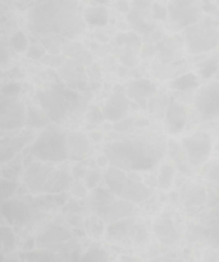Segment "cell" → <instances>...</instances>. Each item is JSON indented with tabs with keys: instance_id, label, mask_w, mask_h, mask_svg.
I'll return each instance as SVG.
<instances>
[{
	"instance_id": "obj_1",
	"label": "cell",
	"mask_w": 219,
	"mask_h": 262,
	"mask_svg": "<svg viewBox=\"0 0 219 262\" xmlns=\"http://www.w3.org/2000/svg\"><path fill=\"white\" fill-rule=\"evenodd\" d=\"M30 20L37 33H74L79 28L77 0H37Z\"/></svg>"
},
{
	"instance_id": "obj_2",
	"label": "cell",
	"mask_w": 219,
	"mask_h": 262,
	"mask_svg": "<svg viewBox=\"0 0 219 262\" xmlns=\"http://www.w3.org/2000/svg\"><path fill=\"white\" fill-rule=\"evenodd\" d=\"M107 158L113 166L131 170L150 169L155 163V159L150 151L130 141H122L110 145L107 148Z\"/></svg>"
},
{
	"instance_id": "obj_3",
	"label": "cell",
	"mask_w": 219,
	"mask_h": 262,
	"mask_svg": "<svg viewBox=\"0 0 219 262\" xmlns=\"http://www.w3.org/2000/svg\"><path fill=\"white\" fill-rule=\"evenodd\" d=\"M31 154L43 161H62L68 156L67 136L58 127H48L31 147Z\"/></svg>"
},
{
	"instance_id": "obj_4",
	"label": "cell",
	"mask_w": 219,
	"mask_h": 262,
	"mask_svg": "<svg viewBox=\"0 0 219 262\" xmlns=\"http://www.w3.org/2000/svg\"><path fill=\"white\" fill-rule=\"evenodd\" d=\"M37 99L44 112L54 122H63L69 107L78 101V97L73 91L64 89L61 84L54 86L51 90L38 91Z\"/></svg>"
},
{
	"instance_id": "obj_5",
	"label": "cell",
	"mask_w": 219,
	"mask_h": 262,
	"mask_svg": "<svg viewBox=\"0 0 219 262\" xmlns=\"http://www.w3.org/2000/svg\"><path fill=\"white\" fill-rule=\"evenodd\" d=\"M185 40L191 53L199 54L212 50L218 45L219 33L209 25L195 26L187 28L185 32Z\"/></svg>"
},
{
	"instance_id": "obj_6",
	"label": "cell",
	"mask_w": 219,
	"mask_h": 262,
	"mask_svg": "<svg viewBox=\"0 0 219 262\" xmlns=\"http://www.w3.org/2000/svg\"><path fill=\"white\" fill-rule=\"evenodd\" d=\"M182 148L187 161L194 166H200L208 160L212 152V140L207 133H195L182 140Z\"/></svg>"
},
{
	"instance_id": "obj_7",
	"label": "cell",
	"mask_w": 219,
	"mask_h": 262,
	"mask_svg": "<svg viewBox=\"0 0 219 262\" xmlns=\"http://www.w3.org/2000/svg\"><path fill=\"white\" fill-rule=\"evenodd\" d=\"M172 22L187 27L200 19L202 9L197 0H171L168 5Z\"/></svg>"
},
{
	"instance_id": "obj_8",
	"label": "cell",
	"mask_w": 219,
	"mask_h": 262,
	"mask_svg": "<svg viewBox=\"0 0 219 262\" xmlns=\"http://www.w3.org/2000/svg\"><path fill=\"white\" fill-rule=\"evenodd\" d=\"M195 106L204 119L219 118V82H212L197 92Z\"/></svg>"
},
{
	"instance_id": "obj_9",
	"label": "cell",
	"mask_w": 219,
	"mask_h": 262,
	"mask_svg": "<svg viewBox=\"0 0 219 262\" xmlns=\"http://www.w3.org/2000/svg\"><path fill=\"white\" fill-rule=\"evenodd\" d=\"M26 123V113L23 105L15 101L13 97L3 100L2 104V128L12 130L22 128Z\"/></svg>"
},
{
	"instance_id": "obj_10",
	"label": "cell",
	"mask_w": 219,
	"mask_h": 262,
	"mask_svg": "<svg viewBox=\"0 0 219 262\" xmlns=\"http://www.w3.org/2000/svg\"><path fill=\"white\" fill-rule=\"evenodd\" d=\"M128 99L130 97L123 91H117L112 96H109L102 109L105 119L115 123L126 118L128 109H130V100Z\"/></svg>"
},
{
	"instance_id": "obj_11",
	"label": "cell",
	"mask_w": 219,
	"mask_h": 262,
	"mask_svg": "<svg viewBox=\"0 0 219 262\" xmlns=\"http://www.w3.org/2000/svg\"><path fill=\"white\" fill-rule=\"evenodd\" d=\"M51 171L53 170L46 165H44V164L33 163L26 170L25 176H23V181H25L26 186L28 187L30 191L35 192V193L44 192V188H45V184Z\"/></svg>"
},
{
	"instance_id": "obj_12",
	"label": "cell",
	"mask_w": 219,
	"mask_h": 262,
	"mask_svg": "<svg viewBox=\"0 0 219 262\" xmlns=\"http://www.w3.org/2000/svg\"><path fill=\"white\" fill-rule=\"evenodd\" d=\"M2 215L9 224L19 225L28 220L30 209L21 200H3Z\"/></svg>"
},
{
	"instance_id": "obj_13",
	"label": "cell",
	"mask_w": 219,
	"mask_h": 262,
	"mask_svg": "<svg viewBox=\"0 0 219 262\" xmlns=\"http://www.w3.org/2000/svg\"><path fill=\"white\" fill-rule=\"evenodd\" d=\"M166 123L171 133H180L186 125V110L180 102L171 101L166 113Z\"/></svg>"
},
{
	"instance_id": "obj_14",
	"label": "cell",
	"mask_w": 219,
	"mask_h": 262,
	"mask_svg": "<svg viewBox=\"0 0 219 262\" xmlns=\"http://www.w3.org/2000/svg\"><path fill=\"white\" fill-rule=\"evenodd\" d=\"M156 87L149 79H138V81L130 83L127 89V96L131 100L137 102L138 105L144 106L146 104V99L150 97L155 92Z\"/></svg>"
},
{
	"instance_id": "obj_15",
	"label": "cell",
	"mask_w": 219,
	"mask_h": 262,
	"mask_svg": "<svg viewBox=\"0 0 219 262\" xmlns=\"http://www.w3.org/2000/svg\"><path fill=\"white\" fill-rule=\"evenodd\" d=\"M123 200L130 202H143L145 200H148L150 197V191H149L148 187L144 186L140 182L132 181V179H127L125 187H123L122 194H121Z\"/></svg>"
},
{
	"instance_id": "obj_16",
	"label": "cell",
	"mask_w": 219,
	"mask_h": 262,
	"mask_svg": "<svg viewBox=\"0 0 219 262\" xmlns=\"http://www.w3.org/2000/svg\"><path fill=\"white\" fill-rule=\"evenodd\" d=\"M89 140L82 133L71 132L67 135V148H68V155L71 158H84L89 151Z\"/></svg>"
},
{
	"instance_id": "obj_17",
	"label": "cell",
	"mask_w": 219,
	"mask_h": 262,
	"mask_svg": "<svg viewBox=\"0 0 219 262\" xmlns=\"http://www.w3.org/2000/svg\"><path fill=\"white\" fill-rule=\"evenodd\" d=\"M154 230L162 243L164 245H172L178 239V233L174 228L173 222L169 217L162 216L154 224Z\"/></svg>"
},
{
	"instance_id": "obj_18",
	"label": "cell",
	"mask_w": 219,
	"mask_h": 262,
	"mask_svg": "<svg viewBox=\"0 0 219 262\" xmlns=\"http://www.w3.org/2000/svg\"><path fill=\"white\" fill-rule=\"evenodd\" d=\"M127 179L128 178L125 174V171H123L122 169L117 168V166H112V168L108 169V171L105 173V182H107L108 188H109V191L112 192V193H114L115 196L121 197L123 187H125Z\"/></svg>"
},
{
	"instance_id": "obj_19",
	"label": "cell",
	"mask_w": 219,
	"mask_h": 262,
	"mask_svg": "<svg viewBox=\"0 0 219 262\" xmlns=\"http://www.w3.org/2000/svg\"><path fill=\"white\" fill-rule=\"evenodd\" d=\"M69 186V177L67 176L66 173L61 170L51 171L50 176H49L48 182L45 184V188H44V192L46 193H61L64 189L68 188Z\"/></svg>"
},
{
	"instance_id": "obj_20",
	"label": "cell",
	"mask_w": 219,
	"mask_h": 262,
	"mask_svg": "<svg viewBox=\"0 0 219 262\" xmlns=\"http://www.w3.org/2000/svg\"><path fill=\"white\" fill-rule=\"evenodd\" d=\"M71 238L69 232H67L66 229L59 227H54L51 229L46 230L40 238H38V243L41 246H46V247H51V246L56 245V243L66 242Z\"/></svg>"
},
{
	"instance_id": "obj_21",
	"label": "cell",
	"mask_w": 219,
	"mask_h": 262,
	"mask_svg": "<svg viewBox=\"0 0 219 262\" xmlns=\"http://www.w3.org/2000/svg\"><path fill=\"white\" fill-rule=\"evenodd\" d=\"M132 204L130 201H113L112 204L108 206V209L105 210L104 215L110 220H117V219H123V217L128 216V215L132 214ZM103 215V216H104Z\"/></svg>"
},
{
	"instance_id": "obj_22",
	"label": "cell",
	"mask_w": 219,
	"mask_h": 262,
	"mask_svg": "<svg viewBox=\"0 0 219 262\" xmlns=\"http://www.w3.org/2000/svg\"><path fill=\"white\" fill-rule=\"evenodd\" d=\"M84 18L89 25L99 26L103 27L108 23V10L104 5H96V7H90L85 10Z\"/></svg>"
},
{
	"instance_id": "obj_23",
	"label": "cell",
	"mask_w": 219,
	"mask_h": 262,
	"mask_svg": "<svg viewBox=\"0 0 219 262\" xmlns=\"http://www.w3.org/2000/svg\"><path fill=\"white\" fill-rule=\"evenodd\" d=\"M49 120V115L37 107H28L26 112V125L30 128H45Z\"/></svg>"
},
{
	"instance_id": "obj_24",
	"label": "cell",
	"mask_w": 219,
	"mask_h": 262,
	"mask_svg": "<svg viewBox=\"0 0 219 262\" xmlns=\"http://www.w3.org/2000/svg\"><path fill=\"white\" fill-rule=\"evenodd\" d=\"M133 225L131 220H121V222H115L113 224L109 225V228L107 229V235L109 239H122L125 238V235L127 233H130L132 230Z\"/></svg>"
},
{
	"instance_id": "obj_25",
	"label": "cell",
	"mask_w": 219,
	"mask_h": 262,
	"mask_svg": "<svg viewBox=\"0 0 219 262\" xmlns=\"http://www.w3.org/2000/svg\"><path fill=\"white\" fill-rule=\"evenodd\" d=\"M197 84H199V81L194 73L182 74L171 82V87L177 91H190V90L196 89Z\"/></svg>"
},
{
	"instance_id": "obj_26",
	"label": "cell",
	"mask_w": 219,
	"mask_h": 262,
	"mask_svg": "<svg viewBox=\"0 0 219 262\" xmlns=\"http://www.w3.org/2000/svg\"><path fill=\"white\" fill-rule=\"evenodd\" d=\"M107 252L99 247H91L84 256L74 255L72 257V262H107Z\"/></svg>"
},
{
	"instance_id": "obj_27",
	"label": "cell",
	"mask_w": 219,
	"mask_h": 262,
	"mask_svg": "<svg viewBox=\"0 0 219 262\" xmlns=\"http://www.w3.org/2000/svg\"><path fill=\"white\" fill-rule=\"evenodd\" d=\"M128 22H130V25L132 26L133 30H136L137 32H141V33H150L154 31V26L150 25V23H146L145 20H144L143 15H141V13L138 12V9H135L132 10V12L128 14Z\"/></svg>"
},
{
	"instance_id": "obj_28",
	"label": "cell",
	"mask_w": 219,
	"mask_h": 262,
	"mask_svg": "<svg viewBox=\"0 0 219 262\" xmlns=\"http://www.w3.org/2000/svg\"><path fill=\"white\" fill-rule=\"evenodd\" d=\"M205 200H207V194H205L204 189L202 187L194 186L191 188H187L184 202L186 206H197V205L204 204Z\"/></svg>"
},
{
	"instance_id": "obj_29",
	"label": "cell",
	"mask_w": 219,
	"mask_h": 262,
	"mask_svg": "<svg viewBox=\"0 0 219 262\" xmlns=\"http://www.w3.org/2000/svg\"><path fill=\"white\" fill-rule=\"evenodd\" d=\"M174 174H176V170H174L173 166L171 165H163L161 169V173H159L158 177V184L162 189H169L171 186L173 184Z\"/></svg>"
},
{
	"instance_id": "obj_30",
	"label": "cell",
	"mask_w": 219,
	"mask_h": 262,
	"mask_svg": "<svg viewBox=\"0 0 219 262\" xmlns=\"http://www.w3.org/2000/svg\"><path fill=\"white\" fill-rule=\"evenodd\" d=\"M118 45L121 46H127V48L132 49H138L141 46V41L138 38V36L135 32H126V33H120L115 37Z\"/></svg>"
},
{
	"instance_id": "obj_31",
	"label": "cell",
	"mask_w": 219,
	"mask_h": 262,
	"mask_svg": "<svg viewBox=\"0 0 219 262\" xmlns=\"http://www.w3.org/2000/svg\"><path fill=\"white\" fill-rule=\"evenodd\" d=\"M23 262H55L54 256L50 255L46 251H35V252H28L22 256Z\"/></svg>"
},
{
	"instance_id": "obj_32",
	"label": "cell",
	"mask_w": 219,
	"mask_h": 262,
	"mask_svg": "<svg viewBox=\"0 0 219 262\" xmlns=\"http://www.w3.org/2000/svg\"><path fill=\"white\" fill-rule=\"evenodd\" d=\"M218 68H219V61L217 59H209V60H205L200 64L199 71L203 78L208 79L210 78V77L214 76V74H217Z\"/></svg>"
},
{
	"instance_id": "obj_33",
	"label": "cell",
	"mask_w": 219,
	"mask_h": 262,
	"mask_svg": "<svg viewBox=\"0 0 219 262\" xmlns=\"http://www.w3.org/2000/svg\"><path fill=\"white\" fill-rule=\"evenodd\" d=\"M2 246L4 252H10L15 247V235L8 227L2 228Z\"/></svg>"
},
{
	"instance_id": "obj_34",
	"label": "cell",
	"mask_w": 219,
	"mask_h": 262,
	"mask_svg": "<svg viewBox=\"0 0 219 262\" xmlns=\"http://www.w3.org/2000/svg\"><path fill=\"white\" fill-rule=\"evenodd\" d=\"M10 46H12L15 51H18V53H23V51L28 50V48H30V46H28L27 37H26L25 33L22 32H17L12 36V38H10Z\"/></svg>"
},
{
	"instance_id": "obj_35",
	"label": "cell",
	"mask_w": 219,
	"mask_h": 262,
	"mask_svg": "<svg viewBox=\"0 0 219 262\" xmlns=\"http://www.w3.org/2000/svg\"><path fill=\"white\" fill-rule=\"evenodd\" d=\"M62 204H64V197L63 196H45L43 199H40L37 201V206L41 209H51V207L61 206Z\"/></svg>"
},
{
	"instance_id": "obj_36",
	"label": "cell",
	"mask_w": 219,
	"mask_h": 262,
	"mask_svg": "<svg viewBox=\"0 0 219 262\" xmlns=\"http://www.w3.org/2000/svg\"><path fill=\"white\" fill-rule=\"evenodd\" d=\"M18 183L14 179L4 178L2 181V200H8L17 192Z\"/></svg>"
},
{
	"instance_id": "obj_37",
	"label": "cell",
	"mask_w": 219,
	"mask_h": 262,
	"mask_svg": "<svg viewBox=\"0 0 219 262\" xmlns=\"http://www.w3.org/2000/svg\"><path fill=\"white\" fill-rule=\"evenodd\" d=\"M100 182V173L97 170H87L85 173V186L89 189L96 188Z\"/></svg>"
},
{
	"instance_id": "obj_38",
	"label": "cell",
	"mask_w": 219,
	"mask_h": 262,
	"mask_svg": "<svg viewBox=\"0 0 219 262\" xmlns=\"http://www.w3.org/2000/svg\"><path fill=\"white\" fill-rule=\"evenodd\" d=\"M87 229H89L90 234L95 235V237H100L104 232V225L100 220L96 219H91L87 222Z\"/></svg>"
},
{
	"instance_id": "obj_39",
	"label": "cell",
	"mask_w": 219,
	"mask_h": 262,
	"mask_svg": "<svg viewBox=\"0 0 219 262\" xmlns=\"http://www.w3.org/2000/svg\"><path fill=\"white\" fill-rule=\"evenodd\" d=\"M132 50H133L132 48H127L125 50V53L121 55V61H122V64H125L126 67H133L136 63H137V60H136V55Z\"/></svg>"
},
{
	"instance_id": "obj_40",
	"label": "cell",
	"mask_w": 219,
	"mask_h": 262,
	"mask_svg": "<svg viewBox=\"0 0 219 262\" xmlns=\"http://www.w3.org/2000/svg\"><path fill=\"white\" fill-rule=\"evenodd\" d=\"M3 95L8 97H14L15 95H18L21 92V84L15 83V82H10V83L4 84L2 90Z\"/></svg>"
},
{
	"instance_id": "obj_41",
	"label": "cell",
	"mask_w": 219,
	"mask_h": 262,
	"mask_svg": "<svg viewBox=\"0 0 219 262\" xmlns=\"http://www.w3.org/2000/svg\"><path fill=\"white\" fill-rule=\"evenodd\" d=\"M87 118H89L90 122L95 123V124H99V123H102L103 120L105 119L104 114H103V110H100L99 107H96V106L91 107V110L89 112Z\"/></svg>"
},
{
	"instance_id": "obj_42",
	"label": "cell",
	"mask_w": 219,
	"mask_h": 262,
	"mask_svg": "<svg viewBox=\"0 0 219 262\" xmlns=\"http://www.w3.org/2000/svg\"><path fill=\"white\" fill-rule=\"evenodd\" d=\"M133 124H135V120L132 118H123L120 122L114 123V129L118 132H125V130L130 129Z\"/></svg>"
},
{
	"instance_id": "obj_43",
	"label": "cell",
	"mask_w": 219,
	"mask_h": 262,
	"mask_svg": "<svg viewBox=\"0 0 219 262\" xmlns=\"http://www.w3.org/2000/svg\"><path fill=\"white\" fill-rule=\"evenodd\" d=\"M44 53H45V50H44L43 46H31V48H28L27 50V56L30 59H35V60H37V59L43 58Z\"/></svg>"
},
{
	"instance_id": "obj_44",
	"label": "cell",
	"mask_w": 219,
	"mask_h": 262,
	"mask_svg": "<svg viewBox=\"0 0 219 262\" xmlns=\"http://www.w3.org/2000/svg\"><path fill=\"white\" fill-rule=\"evenodd\" d=\"M153 13H154V17L156 19H166L167 17V8L163 7L162 4L159 3H154L153 4Z\"/></svg>"
},
{
	"instance_id": "obj_45",
	"label": "cell",
	"mask_w": 219,
	"mask_h": 262,
	"mask_svg": "<svg viewBox=\"0 0 219 262\" xmlns=\"http://www.w3.org/2000/svg\"><path fill=\"white\" fill-rule=\"evenodd\" d=\"M209 178L214 182H219V163L214 164L209 170Z\"/></svg>"
},
{
	"instance_id": "obj_46",
	"label": "cell",
	"mask_w": 219,
	"mask_h": 262,
	"mask_svg": "<svg viewBox=\"0 0 219 262\" xmlns=\"http://www.w3.org/2000/svg\"><path fill=\"white\" fill-rule=\"evenodd\" d=\"M115 7H117V9L122 13L130 12V5H128L127 0H117V3H115Z\"/></svg>"
},
{
	"instance_id": "obj_47",
	"label": "cell",
	"mask_w": 219,
	"mask_h": 262,
	"mask_svg": "<svg viewBox=\"0 0 219 262\" xmlns=\"http://www.w3.org/2000/svg\"><path fill=\"white\" fill-rule=\"evenodd\" d=\"M219 262V255L215 252H208L207 255H205V258H204V262Z\"/></svg>"
},
{
	"instance_id": "obj_48",
	"label": "cell",
	"mask_w": 219,
	"mask_h": 262,
	"mask_svg": "<svg viewBox=\"0 0 219 262\" xmlns=\"http://www.w3.org/2000/svg\"><path fill=\"white\" fill-rule=\"evenodd\" d=\"M108 158L107 156H100V158H97V165L102 168V166H105L108 164Z\"/></svg>"
},
{
	"instance_id": "obj_49",
	"label": "cell",
	"mask_w": 219,
	"mask_h": 262,
	"mask_svg": "<svg viewBox=\"0 0 219 262\" xmlns=\"http://www.w3.org/2000/svg\"><path fill=\"white\" fill-rule=\"evenodd\" d=\"M154 54V49L151 46H146V49L144 48V56H150Z\"/></svg>"
},
{
	"instance_id": "obj_50",
	"label": "cell",
	"mask_w": 219,
	"mask_h": 262,
	"mask_svg": "<svg viewBox=\"0 0 219 262\" xmlns=\"http://www.w3.org/2000/svg\"><path fill=\"white\" fill-rule=\"evenodd\" d=\"M121 262H140V261L132 257H122L121 258Z\"/></svg>"
},
{
	"instance_id": "obj_51",
	"label": "cell",
	"mask_w": 219,
	"mask_h": 262,
	"mask_svg": "<svg viewBox=\"0 0 219 262\" xmlns=\"http://www.w3.org/2000/svg\"><path fill=\"white\" fill-rule=\"evenodd\" d=\"M92 2H95L99 5H107L108 3H109V0H92Z\"/></svg>"
},
{
	"instance_id": "obj_52",
	"label": "cell",
	"mask_w": 219,
	"mask_h": 262,
	"mask_svg": "<svg viewBox=\"0 0 219 262\" xmlns=\"http://www.w3.org/2000/svg\"><path fill=\"white\" fill-rule=\"evenodd\" d=\"M3 262H18V261H15V260H4Z\"/></svg>"
},
{
	"instance_id": "obj_53",
	"label": "cell",
	"mask_w": 219,
	"mask_h": 262,
	"mask_svg": "<svg viewBox=\"0 0 219 262\" xmlns=\"http://www.w3.org/2000/svg\"><path fill=\"white\" fill-rule=\"evenodd\" d=\"M215 76H217V79L219 81V68H218V72H217V74H215Z\"/></svg>"
}]
</instances>
